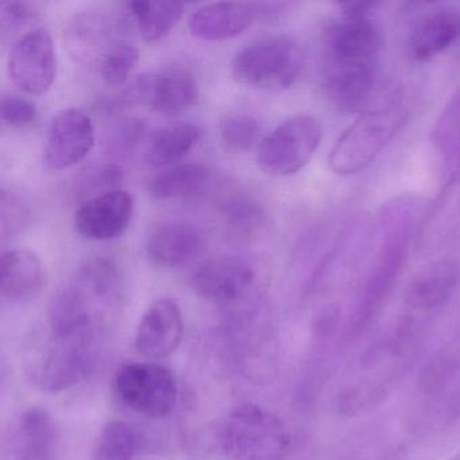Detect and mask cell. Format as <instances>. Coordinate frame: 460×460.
Wrapping results in <instances>:
<instances>
[{"label": "cell", "mask_w": 460, "mask_h": 460, "mask_svg": "<svg viewBox=\"0 0 460 460\" xmlns=\"http://www.w3.org/2000/svg\"><path fill=\"white\" fill-rule=\"evenodd\" d=\"M184 333V320L179 304L160 298L147 308L137 328L134 346L150 362L165 359L179 349Z\"/></svg>", "instance_id": "4fadbf2b"}, {"label": "cell", "mask_w": 460, "mask_h": 460, "mask_svg": "<svg viewBox=\"0 0 460 460\" xmlns=\"http://www.w3.org/2000/svg\"><path fill=\"white\" fill-rule=\"evenodd\" d=\"M406 119L408 110L400 103L359 115L331 149V171L339 176H349L367 168L392 144Z\"/></svg>", "instance_id": "7a4b0ae2"}, {"label": "cell", "mask_w": 460, "mask_h": 460, "mask_svg": "<svg viewBox=\"0 0 460 460\" xmlns=\"http://www.w3.org/2000/svg\"><path fill=\"white\" fill-rule=\"evenodd\" d=\"M95 145V128L87 112L66 109L58 112L48 128L45 164L64 171L84 160Z\"/></svg>", "instance_id": "8fae6325"}, {"label": "cell", "mask_w": 460, "mask_h": 460, "mask_svg": "<svg viewBox=\"0 0 460 460\" xmlns=\"http://www.w3.org/2000/svg\"><path fill=\"white\" fill-rule=\"evenodd\" d=\"M460 39V13L440 9L430 13L411 33L409 52L419 63L432 60L448 50Z\"/></svg>", "instance_id": "d6986e66"}, {"label": "cell", "mask_w": 460, "mask_h": 460, "mask_svg": "<svg viewBox=\"0 0 460 460\" xmlns=\"http://www.w3.org/2000/svg\"><path fill=\"white\" fill-rule=\"evenodd\" d=\"M212 172L200 164H181L155 174L147 182V192L155 200L192 198L206 190Z\"/></svg>", "instance_id": "ffe728a7"}, {"label": "cell", "mask_w": 460, "mask_h": 460, "mask_svg": "<svg viewBox=\"0 0 460 460\" xmlns=\"http://www.w3.org/2000/svg\"><path fill=\"white\" fill-rule=\"evenodd\" d=\"M141 444V433L133 424L112 420L102 428L96 438L93 460H134Z\"/></svg>", "instance_id": "cb8c5ba5"}, {"label": "cell", "mask_w": 460, "mask_h": 460, "mask_svg": "<svg viewBox=\"0 0 460 460\" xmlns=\"http://www.w3.org/2000/svg\"><path fill=\"white\" fill-rule=\"evenodd\" d=\"M452 460H460V452L456 455V456L454 457Z\"/></svg>", "instance_id": "836d02e7"}, {"label": "cell", "mask_w": 460, "mask_h": 460, "mask_svg": "<svg viewBox=\"0 0 460 460\" xmlns=\"http://www.w3.org/2000/svg\"><path fill=\"white\" fill-rule=\"evenodd\" d=\"M2 122L10 128H26L39 117L36 104L18 95H4L2 98Z\"/></svg>", "instance_id": "f546056e"}, {"label": "cell", "mask_w": 460, "mask_h": 460, "mask_svg": "<svg viewBox=\"0 0 460 460\" xmlns=\"http://www.w3.org/2000/svg\"><path fill=\"white\" fill-rule=\"evenodd\" d=\"M44 287V268L36 252L28 249L4 252L0 262V295L6 303L34 300Z\"/></svg>", "instance_id": "2e32d148"}, {"label": "cell", "mask_w": 460, "mask_h": 460, "mask_svg": "<svg viewBox=\"0 0 460 460\" xmlns=\"http://www.w3.org/2000/svg\"><path fill=\"white\" fill-rule=\"evenodd\" d=\"M460 279V269L454 261L430 263L409 282L403 295L406 305L414 311H430L449 300Z\"/></svg>", "instance_id": "ac0fdd59"}, {"label": "cell", "mask_w": 460, "mask_h": 460, "mask_svg": "<svg viewBox=\"0 0 460 460\" xmlns=\"http://www.w3.org/2000/svg\"><path fill=\"white\" fill-rule=\"evenodd\" d=\"M198 99V82L192 72L182 66H165L141 75L123 93L126 103L165 115L181 114L195 106Z\"/></svg>", "instance_id": "ba28073f"}, {"label": "cell", "mask_w": 460, "mask_h": 460, "mask_svg": "<svg viewBox=\"0 0 460 460\" xmlns=\"http://www.w3.org/2000/svg\"><path fill=\"white\" fill-rule=\"evenodd\" d=\"M29 211L15 193L2 190L0 193V235L4 242L14 238L26 227Z\"/></svg>", "instance_id": "f1b7e54d"}, {"label": "cell", "mask_w": 460, "mask_h": 460, "mask_svg": "<svg viewBox=\"0 0 460 460\" xmlns=\"http://www.w3.org/2000/svg\"><path fill=\"white\" fill-rule=\"evenodd\" d=\"M260 122L252 115H228L219 125L222 144L226 149L234 153H243L252 149L260 138Z\"/></svg>", "instance_id": "4316f807"}, {"label": "cell", "mask_w": 460, "mask_h": 460, "mask_svg": "<svg viewBox=\"0 0 460 460\" xmlns=\"http://www.w3.org/2000/svg\"><path fill=\"white\" fill-rule=\"evenodd\" d=\"M382 47L381 29L370 17L341 15L325 33V72L376 71Z\"/></svg>", "instance_id": "52a82bcc"}, {"label": "cell", "mask_w": 460, "mask_h": 460, "mask_svg": "<svg viewBox=\"0 0 460 460\" xmlns=\"http://www.w3.org/2000/svg\"><path fill=\"white\" fill-rule=\"evenodd\" d=\"M101 333L53 336L40 362L33 379L40 389L61 393L84 381L98 362Z\"/></svg>", "instance_id": "8992f818"}, {"label": "cell", "mask_w": 460, "mask_h": 460, "mask_svg": "<svg viewBox=\"0 0 460 460\" xmlns=\"http://www.w3.org/2000/svg\"><path fill=\"white\" fill-rule=\"evenodd\" d=\"M126 9L146 42H157L168 36L185 12L184 4L168 0L130 2Z\"/></svg>", "instance_id": "7402d4cb"}, {"label": "cell", "mask_w": 460, "mask_h": 460, "mask_svg": "<svg viewBox=\"0 0 460 460\" xmlns=\"http://www.w3.org/2000/svg\"><path fill=\"white\" fill-rule=\"evenodd\" d=\"M339 319H341V311L336 304L324 306L314 320V332L319 338H328L335 332Z\"/></svg>", "instance_id": "1f68e13d"}, {"label": "cell", "mask_w": 460, "mask_h": 460, "mask_svg": "<svg viewBox=\"0 0 460 460\" xmlns=\"http://www.w3.org/2000/svg\"><path fill=\"white\" fill-rule=\"evenodd\" d=\"M133 214V196L118 188L87 199L75 212L74 226L88 241H111L128 230Z\"/></svg>", "instance_id": "7c38bea8"}, {"label": "cell", "mask_w": 460, "mask_h": 460, "mask_svg": "<svg viewBox=\"0 0 460 460\" xmlns=\"http://www.w3.org/2000/svg\"><path fill=\"white\" fill-rule=\"evenodd\" d=\"M200 141V128L192 123L180 122L165 126L153 134L145 152L149 168L161 169L179 163Z\"/></svg>", "instance_id": "44dd1931"}, {"label": "cell", "mask_w": 460, "mask_h": 460, "mask_svg": "<svg viewBox=\"0 0 460 460\" xmlns=\"http://www.w3.org/2000/svg\"><path fill=\"white\" fill-rule=\"evenodd\" d=\"M338 6L344 17H370V13L374 12L379 4L376 2H344V4H339Z\"/></svg>", "instance_id": "d6a6232c"}, {"label": "cell", "mask_w": 460, "mask_h": 460, "mask_svg": "<svg viewBox=\"0 0 460 460\" xmlns=\"http://www.w3.org/2000/svg\"><path fill=\"white\" fill-rule=\"evenodd\" d=\"M217 209L226 226L238 235H257L265 228L266 214L262 206L246 193L223 195L217 201Z\"/></svg>", "instance_id": "d4e9b609"}, {"label": "cell", "mask_w": 460, "mask_h": 460, "mask_svg": "<svg viewBox=\"0 0 460 460\" xmlns=\"http://www.w3.org/2000/svg\"><path fill=\"white\" fill-rule=\"evenodd\" d=\"M41 17L37 4L28 2H7L0 6V39L2 42L17 36Z\"/></svg>", "instance_id": "83f0119b"}, {"label": "cell", "mask_w": 460, "mask_h": 460, "mask_svg": "<svg viewBox=\"0 0 460 460\" xmlns=\"http://www.w3.org/2000/svg\"><path fill=\"white\" fill-rule=\"evenodd\" d=\"M305 64L303 48L289 36H271L242 48L231 63L239 84L263 91H281L300 79Z\"/></svg>", "instance_id": "3957f363"}, {"label": "cell", "mask_w": 460, "mask_h": 460, "mask_svg": "<svg viewBox=\"0 0 460 460\" xmlns=\"http://www.w3.org/2000/svg\"><path fill=\"white\" fill-rule=\"evenodd\" d=\"M322 138V125L316 118L293 115L262 139L258 147V166L269 176H293L308 165Z\"/></svg>", "instance_id": "5b68a950"}, {"label": "cell", "mask_w": 460, "mask_h": 460, "mask_svg": "<svg viewBox=\"0 0 460 460\" xmlns=\"http://www.w3.org/2000/svg\"><path fill=\"white\" fill-rule=\"evenodd\" d=\"M139 61V52L128 42H117L101 60V76L109 87H122Z\"/></svg>", "instance_id": "484cf974"}, {"label": "cell", "mask_w": 460, "mask_h": 460, "mask_svg": "<svg viewBox=\"0 0 460 460\" xmlns=\"http://www.w3.org/2000/svg\"><path fill=\"white\" fill-rule=\"evenodd\" d=\"M111 23L102 15L85 14L77 17L66 31V44L72 56L80 61L99 58L109 52Z\"/></svg>", "instance_id": "603a6c76"}, {"label": "cell", "mask_w": 460, "mask_h": 460, "mask_svg": "<svg viewBox=\"0 0 460 460\" xmlns=\"http://www.w3.org/2000/svg\"><path fill=\"white\" fill-rule=\"evenodd\" d=\"M255 21H260L258 4H204L190 14V33L204 41H226L241 36Z\"/></svg>", "instance_id": "9a60e30c"}, {"label": "cell", "mask_w": 460, "mask_h": 460, "mask_svg": "<svg viewBox=\"0 0 460 460\" xmlns=\"http://www.w3.org/2000/svg\"><path fill=\"white\" fill-rule=\"evenodd\" d=\"M10 79L29 95H44L58 74V58L52 36L45 28H33L17 39L7 61Z\"/></svg>", "instance_id": "9c48e42d"}, {"label": "cell", "mask_w": 460, "mask_h": 460, "mask_svg": "<svg viewBox=\"0 0 460 460\" xmlns=\"http://www.w3.org/2000/svg\"><path fill=\"white\" fill-rule=\"evenodd\" d=\"M219 444L231 460H285L292 436L276 413L257 403H243L226 417Z\"/></svg>", "instance_id": "6da1fadb"}, {"label": "cell", "mask_w": 460, "mask_h": 460, "mask_svg": "<svg viewBox=\"0 0 460 460\" xmlns=\"http://www.w3.org/2000/svg\"><path fill=\"white\" fill-rule=\"evenodd\" d=\"M254 281L252 263L238 255L209 258L190 276V285L200 297L227 308L249 297Z\"/></svg>", "instance_id": "30bf717a"}, {"label": "cell", "mask_w": 460, "mask_h": 460, "mask_svg": "<svg viewBox=\"0 0 460 460\" xmlns=\"http://www.w3.org/2000/svg\"><path fill=\"white\" fill-rule=\"evenodd\" d=\"M144 134V125L139 120H128L119 125V128L112 134V150L118 155H128L134 149Z\"/></svg>", "instance_id": "4dcf8cb0"}, {"label": "cell", "mask_w": 460, "mask_h": 460, "mask_svg": "<svg viewBox=\"0 0 460 460\" xmlns=\"http://www.w3.org/2000/svg\"><path fill=\"white\" fill-rule=\"evenodd\" d=\"M114 390L120 402L149 419H165L179 401V382L157 362H128L118 368Z\"/></svg>", "instance_id": "277c9868"}, {"label": "cell", "mask_w": 460, "mask_h": 460, "mask_svg": "<svg viewBox=\"0 0 460 460\" xmlns=\"http://www.w3.org/2000/svg\"><path fill=\"white\" fill-rule=\"evenodd\" d=\"M60 435L53 417L42 408H31L18 420L13 460H58Z\"/></svg>", "instance_id": "e0dca14e"}, {"label": "cell", "mask_w": 460, "mask_h": 460, "mask_svg": "<svg viewBox=\"0 0 460 460\" xmlns=\"http://www.w3.org/2000/svg\"><path fill=\"white\" fill-rule=\"evenodd\" d=\"M203 236L195 226L180 220H165L153 226L146 238L149 260L160 268L174 269L198 257Z\"/></svg>", "instance_id": "5bb4252c"}]
</instances>
